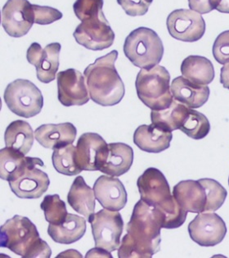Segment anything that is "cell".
Returning a JSON list of instances; mask_svg holds the SVG:
<instances>
[{"mask_svg": "<svg viewBox=\"0 0 229 258\" xmlns=\"http://www.w3.org/2000/svg\"><path fill=\"white\" fill-rule=\"evenodd\" d=\"M109 147L97 133H85L77 145V162L83 171H100L107 161Z\"/></svg>", "mask_w": 229, "mask_h": 258, "instance_id": "obj_14", "label": "cell"}, {"mask_svg": "<svg viewBox=\"0 0 229 258\" xmlns=\"http://www.w3.org/2000/svg\"><path fill=\"white\" fill-rule=\"evenodd\" d=\"M117 57V51H111L85 70L90 99L98 105L115 106L124 98L125 88L115 66Z\"/></svg>", "mask_w": 229, "mask_h": 258, "instance_id": "obj_2", "label": "cell"}, {"mask_svg": "<svg viewBox=\"0 0 229 258\" xmlns=\"http://www.w3.org/2000/svg\"><path fill=\"white\" fill-rule=\"evenodd\" d=\"M172 132L151 123L137 127L133 134V143L142 151L159 153L169 149Z\"/></svg>", "mask_w": 229, "mask_h": 258, "instance_id": "obj_18", "label": "cell"}, {"mask_svg": "<svg viewBox=\"0 0 229 258\" xmlns=\"http://www.w3.org/2000/svg\"><path fill=\"white\" fill-rule=\"evenodd\" d=\"M188 233L195 243L202 247H214L227 234L224 221L214 212H201L190 222Z\"/></svg>", "mask_w": 229, "mask_h": 258, "instance_id": "obj_12", "label": "cell"}, {"mask_svg": "<svg viewBox=\"0 0 229 258\" xmlns=\"http://www.w3.org/2000/svg\"><path fill=\"white\" fill-rule=\"evenodd\" d=\"M213 55L218 63H229V31H223L216 38L213 44Z\"/></svg>", "mask_w": 229, "mask_h": 258, "instance_id": "obj_34", "label": "cell"}, {"mask_svg": "<svg viewBox=\"0 0 229 258\" xmlns=\"http://www.w3.org/2000/svg\"><path fill=\"white\" fill-rule=\"evenodd\" d=\"M181 73L184 78L199 86H208L214 79L211 61L198 55H191L183 60Z\"/></svg>", "mask_w": 229, "mask_h": 258, "instance_id": "obj_25", "label": "cell"}, {"mask_svg": "<svg viewBox=\"0 0 229 258\" xmlns=\"http://www.w3.org/2000/svg\"><path fill=\"white\" fill-rule=\"evenodd\" d=\"M40 208L44 211L46 221L52 225H60L65 221L67 217L66 206L58 195L45 196Z\"/></svg>", "mask_w": 229, "mask_h": 258, "instance_id": "obj_31", "label": "cell"}, {"mask_svg": "<svg viewBox=\"0 0 229 258\" xmlns=\"http://www.w3.org/2000/svg\"><path fill=\"white\" fill-rule=\"evenodd\" d=\"M189 109L190 107L174 99L171 105L166 109L159 111L151 110L150 120L153 124L172 132L180 130L188 116Z\"/></svg>", "mask_w": 229, "mask_h": 258, "instance_id": "obj_27", "label": "cell"}, {"mask_svg": "<svg viewBox=\"0 0 229 258\" xmlns=\"http://www.w3.org/2000/svg\"><path fill=\"white\" fill-rule=\"evenodd\" d=\"M4 99L13 113L31 118L41 112L44 97L39 88L28 80L18 79L5 89Z\"/></svg>", "mask_w": 229, "mask_h": 258, "instance_id": "obj_7", "label": "cell"}, {"mask_svg": "<svg viewBox=\"0 0 229 258\" xmlns=\"http://www.w3.org/2000/svg\"><path fill=\"white\" fill-rule=\"evenodd\" d=\"M165 216L140 199L134 206L127 234L118 248L119 258H150L161 249Z\"/></svg>", "mask_w": 229, "mask_h": 258, "instance_id": "obj_1", "label": "cell"}, {"mask_svg": "<svg viewBox=\"0 0 229 258\" xmlns=\"http://www.w3.org/2000/svg\"><path fill=\"white\" fill-rule=\"evenodd\" d=\"M57 97L65 107L85 105L90 101L85 77L75 69H67L57 74Z\"/></svg>", "mask_w": 229, "mask_h": 258, "instance_id": "obj_15", "label": "cell"}, {"mask_svg": "<svg viewBox=\"0 0 229 258\" xmlns=\"http://www.w3.org/2000/svg\"><path fill=\"white\" fill-rule=\"evenodd\" d=\"M228 184H229V178H228Z\"/></svg>", "mask_w": 229, "mask_h": 258, "instance_id": "obj_40", "label": "cell"}, {"mask_svg": "<svg viewBox=\"0 0 229 258\" xmlns=\"http://www.w3.org/2000/svg\"><path fill=\"white\" fill-rule=\"evenodd\" d=\"M95 199L94 189L85 183L84 178L82 176L75 178L68 194V203L75 212L84 216L89 222L95 214Z\"/></svg>", "mask_w": 229, "mask_h": 258, "instance_id": "obj_22", "label": "cell"}, {"mask_svg": "<svg viewBox=\"0 0 229 258\" xmlns=\"http://www.w3.org/2000/svg\"><path fill=\"white\" fill-rule=\"evenodd\" d=\"M173 196L183 210L192 213L205 211L207 198L205 188L199 180H182L174 187Z\"/></svg>", "mask_w": 229, "mask_h": 258, "instance_id": "obj_20", "label": "cell"}, {"mask_svg": "<svg viewBox=\"0 0 229 258\" xmlns=\"http://www.w3.org/2000/svg\"><path fill=\"white\" fill-rule=\"evenodd\" d=\"M152 2L153 0H117L118 5L130 17L145 15Z\"/></svg>", "mask_w": 229, "mask_h": 258, "instance_id": "obj_36", "label": "cell"}, {"mask_svg": "<svg viewBox=\"0 0 229 258\" xmlns=\"http://www.w3.org/2000/svg\"><path fill=\"white\" fill-rule=\"evenodd\" d=\"M107 161L100 171L115 177H119L129 171L133 162V150L124 143H111Z\"/></svg>", "mask_w": 229, "mask_h": 258, "instance_id": "obj_23", "label": "cell"}, {"mask_svg": "<svg viewBox=\"0 0 229 258\" xmlns=\"http://www.w3.org/2000/svg\"><path fill=\"white\" fill-rule=\"evenodd\" d=\"M77 134V128L70 122L45 124L35 130V138L45 149H56L72 145Z\"/></svg>", "mask_w": 229, "mask_h": 258, "instance_id": "obj_19", "label": "cell"}, {"mask_svg": "<svg viewBox=\"0 0 229 258\" xmlns=\"http://www.w3.org/2000/svg\"><path fill=\"white\" fill-rule=\"evenodd\" d=\"M170 82V73L164 67L141 69L135 81L137 97L151 110L166 109L174 100Z\"/></svg>", "mask_w": 229, "mask_h": 258, "instance_id": "obj_5", "label": "cell"}, {"mask_svg": "<svg viewBox=\"0 0 229 258\" xmlns=\"http://www.w3.org/2000/svg\"><path fill=\"white\" fill-rule=\"evenodd\" d=\"M169 33L175 40L183 42L198 41L205 35V22L201 14L191 9H177L166 21Z\"/></svg>", "mask_w": 229, "mask_h": 258, "instance_id": "obj_11", "label": "cell"}, {"mask_svg": "<svg viewBox=\"0 0 229 258\" xmlns=\"http://www.w3.org/2000/svg\"><path fill=\"white\" fill-rule=\"evenodd\" d=\"M75 153L77 147L72 145L53 149L52 161L55 170L68 176L79 175L83 170L77 164Z\"/></svg>", "mask_w": 229, "mask_h": 258, "instance_id": "obj_28", "label": "cell"}, {"mask_svg": "<svg viewBox=\"0 0 229 258\" xmlns=\"http://www.w3.org/2000/svg\"><path fill=\"white\" fill-rule=\"evenodd\" d=\"M61 48L59 43L48 44L44 48L38 43H33L28 48L27 61L36 68L38 80L42 83H50L56 78Z\"/></svg>", "mask_w": 229, "mask_h": 258, "instance_id": "obj_16", "label": "cell"}, {"mask_svg": "<svg viewBox=\"0 0 229 258\" xmlns=\"http://www.w3.org/2000/svg\"><path fill=\"white\" fill-rule=\"evenodd\" d=\"M73 35L79 44L94 51L110 48L115 40V33L103 12L81 22Z\"/></svg>", "mask_w": 229, "mask_h": 258, "instance_id": "obj_10", "label": "cell"}, {"mask_svg": "<svg viewBox=\"0 0 229 258\" xmlns=\"http://www.w3.org/2000/svg\"><path fill=\"white\" fill-rule=\"evenodd\" d=\"M27 162L25 154L5 147L0 150V177L6 181H11Z\"/></svg>", "mask_w": 229, "mask_h": 258, "instance_id": "obj_29", "label": "cell"}, {"mask_svg": "<svg viewBox=\"0 0 229 258\" xmlns=\"http://www.w3.org/2000/svg\"><path fill=\"white\" fill-rule=\"evenodd\" d=\"M216 10L222 14H229V0H221Z\"/></svg>", "mask_w": 229, "mask_h": 258, "instance_id": "obj_39", "label": "cell"}, {"mask_svg": "<svg viewBox=\"0 0 229 258\" xmlns=\"http://www.w3.org/2000/svg\"><path fill=\"white\" fill-rule=\"evenodd\" d=\"M86 232V221L82 217L68 213L65 221L58 225L49 224L48 234L58 243L70 244L80 240Z\"/></svg>", "mask_w": 229, "mask_h": 258, "instance_id": "obj_24", "label": "cell"}, {"mask_svg": "<svg viewBox=\"0 0 229 258\" xmlns=\"http://www.w3.org/2000/svg\"><path fill=\"white\" fill-rule=\"evenodd\" d=\"M90 223L96 247L109 252L120 247L124 228V221L120 212L104 208L94 215Z\"/></svg>", "mask_w": 229, "mask_h": 258, "instance_id": "obj_9", "label": "cell"}, {"mask_svg": "<svg viewBox=\"0 0 229 258\" xmlns=\"http://www.w3.org/2000/svg\"><path fill=\"white\" fill-rule=\"evenodd\" d=\"M0 245L23 258H49L52 250L30 219L16 215L0 228Z\"/></svg>", "mask_w": 229, "mask_h": 258, "instance_id": "obj_4", "label": "cell"}, {"mask_svg": "<svg viewBox=\"0 0 229 258\" xmlns=\"http://www.w3.org/2000/svg\"><path fill=\"white\" fill-rule=\"evenodd\" d=\"M97 200L105 209L111 211L122 210L128 200V195L124 184L115 176L101 175L94 184Z\"/></svg>", "mask_w": 229, "mask_h": 258, "instance_id": "obj_17", "label": "cell"}, {"mask_svg": "<svg viewBox=\"0 0 229 258\" xmlns=\"http://www.w3.org/2000/svg\"><path fill=\"white\" fill-rule=\"evenodd\" d=\"M199 182L205 188L207 202L204 212H214L218 210L224 204L227 192L222 184L215 179H201Z\"/></svg>", "mask_w": 229, "mask_h": 258, "instance_id": "obj_32", "label": "cell"}, {"mask_svg": "<svg viewBox=\"0 0 229 258\" xmlns=\"http://www.w3.org/2000/svg\"><path fill=\"white\" fill-rule=\"evenodd\" d=\"M34 23L35 13L28 0H8L3 7L1 24L12 37L24 36Z\"/></svg>", "mask_w": 229, "mask_h": 258, "instance_id": "obj_13", "label": "cell"}, {"mask_svg": "<svg viewBox=\"0 0 229 258\" xmlns=\"http://www.w3.org/2000/svg\"><path fill=\"white\" fill-rule=\"evenodd\" d=\"M35 13V23L39 25L52 24L62 18V14L57 9L48 6L32 5Z\"/></svg>", "mask_w": 229, "mask_h": 258, "instance_id": "obj_35", "label": "cell"}, {"mask_svg": "<svg viewBox=\"0 0 229 258\" xmlns=\"http://www.w3.org/2000/svg\"><path fill=\"white\" fill-rule=\"evenodd\" d=\"M137 185L142 201L163 213L164 229L172 230L183 225L188 212L171 195L168 181L162 171L154 167L146 169L137 179Z\"/></svg>", "mask_w": 229, "mask_h": 258, "instance_id": "obj_3", "label": "cell"}, {"mask_svg": "<svg viewBox=\"0 0 229 258\" xmlns=\"http://www.w3.org/2000/svg\"><path fill=\"white\" fill-rule=\"evenodd\" d=\"M220 2L221 0H188V5L191 10L206 14L217 9Z\"/></svg>", "mask_w": 229, "mask_h": 258, "instance_id": "obj_37", "label": "cell"}, {"mask_svg": "<svg viewBox=\"0 0 229 258\" xmlns=\"http://www.w3.org/2000/svg\"><path fill=\"white\" fill-rule=\"evenodd\" d=\"M180 131L193 140H202L209 134L210 124L204 114L190 108Z\"/></svg>", "mask_w": 229, "mask_h": 258, "instance_id": "obj_30", "label": "cell"}, {"mask_svg": "<svg viewBox=\"0 0 229 258\" xmlns=\"http://www.w3.org/2000/svg\"><path fill=\"white\" fill-rule=\"evenodd\" d=\"M103 0H77L73 5L78 19L83 21L103 13Z\"/></svg>", "mask_w": 229, "mask_h": 258, "instance_id": "obj_33", "label": "cell"}, {"mask_svg": "<svg viewBox=\"0 0 229 258\" xmlns=\"http://www.w3.org/2000/svg\"><path fill=\"white\" fill-rule=\"evenodd\" d=\"M124 53L134 66L149 70L162 61L163 43L156 31L147 27H139L127 36Z\"/></svg>", "mask_w": 229, "mask_h": 258, "instance_id": "obj_6", "label": "cell"}, {"mask_svg": "<svg viewBox=\"0 0 229 258\" xmlns=\"http://www.w3.org/2000/svg\"><path fill=\"white\" fill-rule=\"evenodd\" d=\"M44 162L37 158L27 157L26 166L15 178L9 181L13 194L20 199H39L48 190L50 180L44 171L37 166H44Z\"/></svg>", "mask_w": 229, "mask_h": 258, "instance_id": "obj_8", "label": "cell"}, {"mask_svg": "<svg viewBox=\"0 0 229 258\" xmlns=\"http://www.w3.org/2000/svg\"><path fill=\"white\" fill-rule=\"evenodd\" d=\"M34 132L25 120H17L10 123L5 133V145L26 155L34 144Z\"/></svg>", "mask_w": 229, "mask_h": 258, "instance_id": "obj_26", "label": "cell"}, {"mask_svg": "<svg viewBox=\"0 0 229 258\" xmlns=\"http://www.w3.org/2000/svg\"><path fill=\"white\" fill-rule=\"evenodd\" d=\"M220 83L225 89L229 90V63L225 64L221 68Z\"/></svg>", "mask_w": 229, "mask_h": 258, "instance_id": "obj_38", "label": "cell"}, {"mask_svg": "<svg viewBox=\"0 0 229 258\" xmlns=\"http://www.w3.org/2000/svg\"><path fill=\"white\" fill-rule=\"evenodd\" d=\"M175 100L190 108H199L206 103L209 97V88L192 83L184 77H176L170 86Z\"/></svg>", "mask_w": 229, "mask_h": 258, "instance_id": "obj_21", "label": "cell"}]
</instances>
